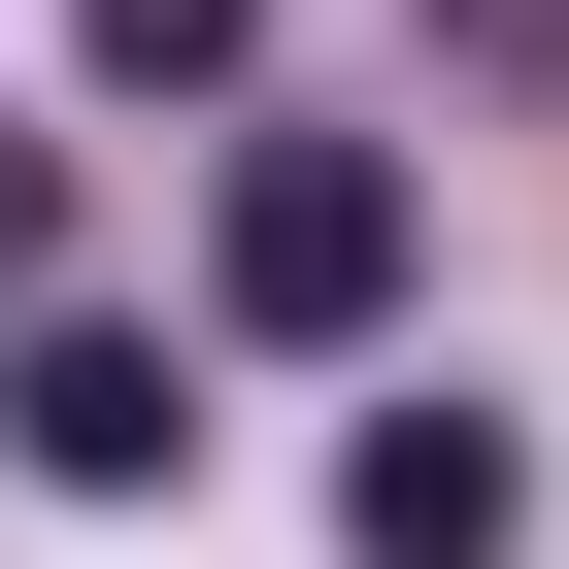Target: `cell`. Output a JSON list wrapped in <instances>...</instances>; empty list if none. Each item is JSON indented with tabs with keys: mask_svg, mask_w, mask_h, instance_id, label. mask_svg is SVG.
<instances>
[{
	"mask_svg": "<svg viewBox=\"0 0 569 569\" xmlns=\"http://www.w3.org/2000/svg\"><path fill=\"white\" fill-rule=\"evenodd\" d=\"M201 268H234V336H369V302H402V168H369V134H234Z\"/></svg>",
	"mask_w": 569,
	"mask_h": 569,
	"instance_id": "obj_1",
	"label": "cell"
},
{
	"mask_svg": "<svg viewBox=\"0 0 569 569\" xmlns=\"http://www.w3.org/2000/svg\"><path fill=\"white\" fill-rule=\"evenodd\" d=\"M336 569H536V436L502 402H369L336 436Z\"/></svg>",
	"mask_w": 569,
	"mask_h": 569,
	"instance_id": "obj_2",
	"label": "cell"
},
{
	"mask_svg": "<svg viewBox=\"0 0 569 569\" xmlns=\"http://www.w3.org/2000/svg\"><path fill=\"white\" fill-rule=\"evenodd\" d=\"M0 436H34V502H168V469H201L168 336H101V302H34V336H0Z\"/></svg>",
	"mask_w": 569,
	"mask_h": 569,
	"instance_id": "obj_3",
	"label": "cell"
},
{
	"mask_svg": "<svg viewBox=\"0 0 569 569\" xmlns=\"http://www.w3.org/2000/svg\"><path fill=\"white\" fill-rule=\"evenodd\" d=\"M68 68H101V101H234V68H268V0H68Z\"/></svg>",
	"mask_w": 569,
	"mask_h": 569,
	"instance_id": "obj_4",
	"label": "cell"
},
{
	"mask_svg": "<svg viewBox=\"0 0 569 569\" xmlns=\"http://www.w3.org/2000/svg\"><path fill=\"white\" fill-rule=\"evenodd\" d=\"M34 268H68V134H0V302H34Z\"/></svg>",
	"mask_w": 569,
	"mask_h": 569,
	"instance_id": "obj_5",
	"label": "cell"
},
{
	"mask_svg": "<svg viewBox=\"0 0 569 569\" xmlns=\"http://www.w3.org/2000/svg\"><path fill=\"white\" fill-rule=\"evenodd\" d=\"M436 34H469V68H569V0H436Z\"/></svg>",
	"mask_w": 569,
	"mask_h": 569,
	"instance_id": "obj_6",
	"label": "cell"
}]
</instances>
